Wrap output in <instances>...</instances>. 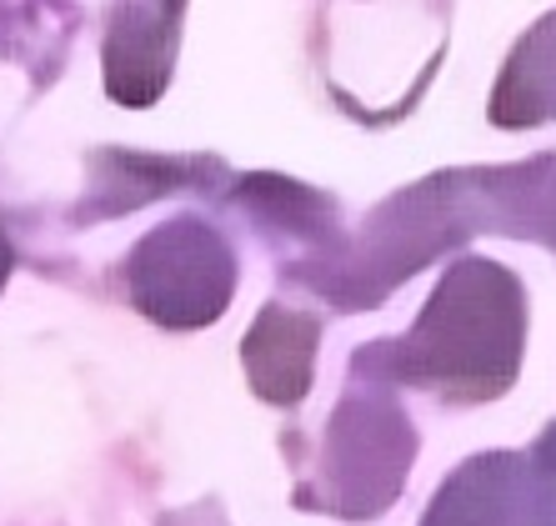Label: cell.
I'll use <instances>...</instances> for the list:
<instances>
[{"instance_id":"6da1fadb","label":"cell","mask_w":556,"mask_h":526,"mask_svg":"<svg viewBox=\"0 0 556 526\" xmlns=\"http://www.w3.org/2000/svg\"><path fill=\"white\" fill-rule=\"evenodd\" d=\"M387 356H396L391 372L406 381H437L462 397L506 391L521 361V291L511 271L462 261L437 286L416 331Z\"/></svg>"},{"instance_id":"7a4b0ae2","label":"cell","mask_w":556,"mask_h":526,"mask_svg":"<svg viewBox=\"0 0 556 526\" xmlns=\"http://www.w3.org/2000/svg\"><path fill=\"white\" fill-rule=\"evenodd\" d=\"M130 281H136V301L166 326H201L226 311L236 271L220 236L195 221H176L136 251Z\"/></svg>"},{"instance_id":"3957f363","label":"cell","mask_w":556,"mask_h":526,"mask_svg":"<svg viewBox=\"0 0 556 526\" xmlns=\"http://www.w3.org/2000/svg\"><path fill=\"white\" fill-rule=\"evenodd\" d=\"M416 451V437L406 416L387 401H351L331 422V501L341 516H376L387 512L402 491L406 462Z\"/></svg>"},{"instance_id":"277c9868","label":"cell","mask_w":556,"mask_h":526,"mask_svg":"<svg viewBox=\"0 0 556 526\" xmlns=\"http://www.w3.org/2000/svg\"><path fill=\"white\" fill-rule=\"evenodd\" d=\"M186 0H121L105 30V86L121 105H151L170 76Z\"/></svg>"},{"instance_id":"5b68a950","label":"cell","mask_w":556,"mask_h":526,"mask_svg":"<svg viewBox=\"0 0 556 526\" xmlns=\"http://www.w3.org/2000/svg\"><path fill=\"white\" fill-rule=\"evenodd\" d=\"M316 322L301 311L286 306H266L261 311L256 331L247 336V372L266 401L291 406L306 397L311 386V361H316Z\"/></svg>"},{"instance_id":"8992f818","label":"cell","mask_w":556,"mask_h":526,"mask_svg":"<svg viewBox=\"0 0 556 526\" xmlns=\"http://www.w3.org/2000/svg\"><path fill=\"white\" fill-rule=\"evenodd\" d=\"M427 526H527V497L511 456H481L446 481Z\"/></svg>"},{"instance_id":"52a82bcc","label":"cell","mask_w":556,"mask_h":526,"mask_svg":"<svg viewBox=\"0 0 556 526\" xmlns=\"http://www.w3.org/2000/svg\"><path fill=\"white\" fill-rule=\"evenodd\" d=\"M556 111V15H546L517 46L502 86L492 96V121L506 130H521L531 121H546Z\"/></svg>"},{"instance_id":"ba28073f","label":"cell","mask_w":556,"mask_h":526,"mask_svg":"<svg viewBox=\"0 0 556 526\" xmlns=\"http://www.w3.org/2000/svg\"><path fill=\"white\" fill-rule=\"evenodd\" d=\"M536 462H542V472H546V491H552V522H556V426L546 431L542 451H536Z\"/></svg>"},{"instance_id":"9c48e42d","label":"cell","mask_w":556,"mask_h":526,"mask_svg":"<svg viewBox=\"0 0 556 526\" xmlns=\"http://www.w3.org/2000/svg\"><path fill=\"white\" fill-rule=\"evenodd\" d=\"M5 266H11V251H5V241H0V276H5Z\"/></svg>"}]
</instances>
